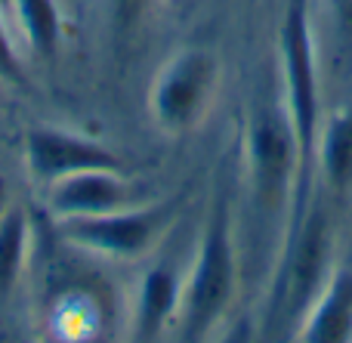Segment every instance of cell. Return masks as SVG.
<instances>
[{
    "mask_svg": "<svg viewBox=\"0 0 352 343\" xmlns=\"http://www.w3.org/2000/svg\"><path fill=\"white\" fill-rule=\"evenodd\" d=\"M47 210L53 220L74 217H99L124 208H140L148 201L142 186L124 177V170H80L65 179H56L43 189Z\"/></svg>",
    "mask_w": 352,
    "mask_h": 343,
    "instance_id": "7",
    "label": "cell"
},
{
    "mask_svg": "<svg viewBox=\"0 0 352 343\" xmlns=\"http://www.w3.org/2000/svg\"><path fill=\"white\" fill-rule=\"evenodd\" d=\"M303 173L300 142L285 105L254 111L248 124V177L256 204L266 210L285 208Z\"/></svg>",
    "mask_w": 352,
    "mask_h": 343,
    "instance_id": "5",
    "label": "cell"
},
{
    "mask_svg": "<svg viewBox=\"0 0 352 343\" xmlns=\"http://www.w3.org/2000/svg\"><path fill=\"white\" fill-rule=\"evenodd\" d=\"M0 84L25 87V65L16 53L10 28H6V22H3V10H0Z\"/></svg>",
    "mask_w": 352,
    "mask_h": 343,
    "instance_id": "14",
    "label": "cell"
},
{
    "mask_svg": "<svg viewBox=\"0 0 352 343\" xmlns=\"http://www.w3.org/2000/svg\"><path fill=\"white\" fill-rule=\"evenodd\" d=\"M303 343H349L352 340V269H334L322 291L306 307V319L297 328Z\"/></svg>",
    "mask_w": 352,
    "mask_h": 343,
    "instance_id": "10",
    "label": "cell"
},
{
    "mask_svg": "<svg viewBox=\"0 0 352 343\" xmlns=\"http://www.w3.org/2000/svg\"><path fill=\"white\" fill-rule=\"evenodd\" d=\"M328 214L322 208H316L309 214V220L303 223V232L297 239L294 257L287 263L285 276V291H287V307L291 313H297L300 307H309L312 297L322 291L324 278V263H328L331 251V232H328Z\"/></svg>",
    "mask_w": 352,
    "mask_h": 343,
    "instance_id": "8",
    "label": "cell"
},
{
    "mask_svg": "<svg viewBox=\"0 0 352 343\" xmlns=\"http://www.w3.org/2000/svg\"><path fill=\"white\" fill-rule=\"evenodd\" d=\"M219 62L204 49H182L148 87V115L167 136L192 133L207 118L217 93Z\"/></svg>",
    "mask_w": 352,
    "mask_h": 343,
    "instance_id": "4",
    "label": "cell"
},
{
    "mask_svg": "<svg viewBox=\"0 0 352 343\" xmlns=\"http://www.w3.org/2000/svg\"><path fill=\"white\" fill-rule=\"evenodd\" d=\"M6 208H10V192H6V183H3V177H0V217H3Z\"/></svg>",
    "mask_w": 352,
    "mask_h": 343,
    "instance_id": "17",
    "label": "cell"
},
{
    "mask_svg": "<svg viewBox=\"0 0 352 343\" xmlns=\"http://www.w3.org/2000/svg\"><path fill=\"white\" fill-rule=\"evenodd\" d=\"M281 49V78H285V105L291 118L294 136L300 142L303 170L316 158V140L322 127V80H318L316 41H312V19L306 0H291L278 34Z\"/></svg>",
    "mask_w": 352,
    "mask_h": 343,
    "instance_id": "2",
    "label": "cell"
},
{
    "mask_svg": "<svg viewBox=\"0 0 352 343\" xmlns=\"http://www.w3.org/2000/svg\"><path fill=\"white\" fill-rule=\"evenodd\" d=\"M318 170L334 195H349L352 192V105H343L340 111L318 127L316 140Z\"/></svg>",
    "mask_w": 352,
    "mask_h": 343,
    "instance_id": "11",
    "label": "cell"
},
{
    "mask_svg": "<svg viewBox=\"0 0 352 343\" xmlns=\"http://www.w3.org/2000/svg\"><path fill=\"white\" fill-rule=\"evenodd\" d=\"M179 201H146L140 208H124L99 217H74V220H56L59 239L78 251L96 254L109 260H142L161 245L170 232Z\"/></svg>",
    "mask_w": 352,
    "mask_h": 343,
    "instance_id": "3",
    "label": "cell"
},
{
    "mask_svg": "<svg viewBox=\"0 0 352 343\" xmlns=\"http://www.w3.org/2000/svg\"><path fill=\"white\" fill-rule=\"evenodd\" d=\"M238 291V260H235V235L226 201L213 208L207 220L204 239L198 245L195 263L182 278V300L176 316V338L179 340H204L219 322L226 319Z\"/></svg>",
    "mask_w": 352,
    "mask_h": 343,
    "instance_id": "1",
    "label": "cell"
},
{
    "mask_svg": "<svg viewBox=\"0 0 352 343\" xmlns=\"http://www.w3.org/2000/svg\"><path fill=\"white\" fill-rule=\"evenodd\" d=\"M28 239L31 223L25 217V208L10 204L0 217V300H6L22 282L25 260H28Z\"/></svg>",
    "mask_w": 352,
    "mask_h": 343,
    "instance_id": "13",
    "label": "cell"
},
{
    "mask_svg": "<svg viewBox=\"0 0 352 343\" xmlns=\"http://www.w3.org/2000/svg\"><path fill=\"white\" fill-rule=\"evenodd\" d=\"M0 10H3V12L10 10V0H0Z\"/></svg>",
    "mask_w": 352,
    "mask_h": 343,
    "instance_id": "18",
    "label": "cell"
},
{
    "mask_svg": "<svg viewBox=\"0 0 352 343\" xmlns=\"http://www.w3.org/2000/svg\"><path fill=\"white\" fill-rule=\"evenodd\" d=\"M328 3H331V16H334L340 37L352 41V0H328Z\"/></svg>",
    "mask_w": 352,
    "mask_h": 343,
    "instance_id": "16",
    "label": "cell"
},
{
    "mask_svg": "<svg viewBox=\"0 0 352 343\" xmlns=\"http://www.w3.org/2000/svg\"><path fill=\"white\" fill-rule=\"evenodd\" d=\"M152 0H111V16H115V28L121 34L133 31L142 22V16L148 12Z\"/></svg>",
    "mask_w": 352,
    "mask_h": 343,
    "instance_id": "15",
    "label": "cell"
},
{
    "mask_svg": "<svg viewBox=\"0 0 352 343\" xmlns=\"http://www.w3.org/2000/svg\"><path fill=\"white\" fill-rule=\"evenodd\" d=\"M25 170L37 186H53L80 170H124V158L96 140L59 127H31L22 140Z\"/></svg>",
    "mask_w": 352,
    "mask_h": 343,
    "instance_id": "6",
    "label": "cell"
},
{
    "mask_svg": "<svg viewBox=\"0 0 352 343\" xmlns=\"http://www.w3.org/2000/svg\"><path fill=\"white\" fill-rule=\"evenodd\" d=\"M19 34L37 59H53L62 47V12L56 0H10Z\"/></svg>",
    "mask_w": 352,
    "mask_h": 343,
    "instance_id": "12",
    "label": "cell"
},
{
    "mask_svg": "<svg viewBox=\"0 0 352 343\" xmlns=\"http://www.w3.org/2000/svg\"><path fill=\"white\" fill-rule=\"evenodd\" d=\"M182 300V278L173 266L158 263L142 276L133 300V322L130 338L133 340H158L164 331H170L179 316Z\"/></svg>",
    "mask_w": 352,
    "mask_h": 343,
    "instance_id": "9",
    "label": "cell"
}]
</instances>
